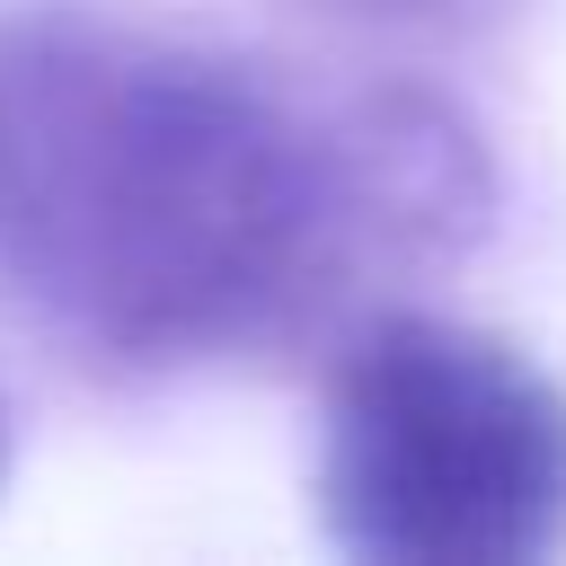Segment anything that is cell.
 I'll list each match as a JSON object with an SVG mask.
<instances>
[{
    "instance_id": "6da1fadb",
    "label": "cell",
    "mask_w": 566,
    "mask_h": 566,
    "mask_svg": "<svg viewBox=\"0 0 566 566\" xmlns=\"http://www.w3.org/2000/svg\"><path fill=\"white\" fill-rule=\"evenodd\" d=\"M495 212L478 124L221 35L44 9L0 44V265L106 371L265 363L442 274Z\"/></svg>"
},
{
    "instance_id": "7a4b0ae2",
    "label": "cell",
    "mask_w": 566,
    "mask_h": 566,
    "mask_svg": "<svg viewBox=\"0 0 566 566\" xmlns=\"http://www.w3.org/2000/svg\"><path fill=\"white\" fill-rule=\"evenodd\" d=\"M318 522L380 566H531L566 548V389L504 336L363 310L327 354Z\"/></svg>"
},
{
    "instance_id": "3957f363",
    "label": "cell",
    "mask_w": 566,
    "mask_h": 566,
    "mask_svg": "<svg viewBox=\"0 0 566 566\" xmlns=\"http://www.w3.org/2000/svg\"><path fill=\"white\" fill-rule=\"evenodd\" d=\"M336 18H371V27H433V35H469L486 18H504L513 0H310Z\"/></svg>"
},
{
    "instance_id": "277c9868",
    "label": "cell",
    "mask_w": 566,
    "mask_h": 566,
    "mask_svg": "<svg viewBox=\"0 0 566 566\" xmlns=\"http://www.w3.org/2000/svg\"><path fill=\"white\" fill-rule=\"evenodd\" d=\"M0 469H9V424H0Z\"/></svg>"
}]
</instances>
